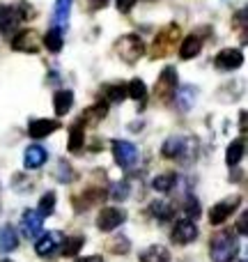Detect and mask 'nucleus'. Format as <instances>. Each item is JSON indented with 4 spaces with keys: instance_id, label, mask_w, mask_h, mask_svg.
Instances as JSON below:
<instances>
[{
    "instance_id": "f257e3e1",
    "label": "nucleus",
    "mask_w": 248,
    "mask_h": 262,
    "mask_svg": "<svg viewBox=\"0 0 248 262\" xmlns=\"http://www.w3.org/2000/svg\"><path fill=\"white\" fill-rule=\"evenodd\" d=\"M239 253L235 230H223L212 239V260L214 262H230Z\"/></svg>"
},
{
    "instance_id": "f03ea898",
    "label": "nucleus",
    "mask_w": 248,
    "mask_h": 262,
    "mask_svg": "<svg viewBox=\"0 0 248 262\" xmlns=\"http://www.w3.org/2000/svg\"><path fill=\"white\" fill-rule=\"evenodd\" d=\"M177 41H179V26L170 23V26H168L166 30H161V32L156 35V39H154L149 55H152L154 60L166 58V55H170V53H172V49L177 46Z\"/></svg>"
},
{
    "instance_id": "7ed1b4c3",
    "label": "nucleus",
    "mask_w": 248,
    "mask_h": 262,
    "mask_svg": "<svg viewBox=\"0 0 248 262\" xmlns=\"http://www.w3.org/2000/svg\"><path fill=\"white\" fill-rule=\"evenodd\" d=\"M115 49H118V55L126 64H136L145 53V44L138 35H124L122 39H118Z\"/></svg>"
},
{
    "instance_id": "20e7f679",
    "label": "nucleus",
    "mask_w": 248,
    "mask_h": 262,
    "mask_svg": "<svg viewBox=\"0 0 248 262\" xmlns=\"http://www.w3.org/2000/svg\"><path fill=\"white\" fill-rule=\"evenodd\" d=\"M177 85H179V81H177L175 67H166L161 74H159V81H156V88H154V95H156L161 101H170L172 95H175V90H177Z\"/></svg>"
},
{
    "instance_id": "39448f33",
    "label": "nucleus",
    "mask_w": 248,
    "mask_h": 262,
    "mask_svg": "<svg viewBox=\"0 0 248 262\" xmlns=\"http://www.w3.org/2000/svg\"><path fill=\"white\" fill-rule=\"evenodd\" d=\"M239 203H241V195H230V198L216 203L212 207V212H209V223H212V226H221L226 219L232 216V212L239 207Z\"/></svg>"
},
{
    "instance_id": "423d86ee",
    "label": "nucleus",
    "mask_w": 248,
    "mask_h": 262,
    "mask_svg": "<svg viewBox=\"0 0 248 262\" xmlns=\"http://www.w3.org/2000/svg\"><path fill=\"white\" fill-rule=\"evenodd\" d=\"M113 157L120 168H131L138 159V147L129 140H113Z\"/></svg>"
},
{
    "instance_id": "0eeeda50",
    "label": "nucleus",
    "mask_w": 248,
    "mask_h": 262,
    "mask_svg": "<svg viewBox=\"0 0 248 262\" xmlns=\"http://www.w3.org/2000/svg\"><path fill=\"white\" fill-rule=\"evenodd\" d=\"M124 221H126V214L122 212V209L104 207L99 212V216H97V228H99L101 232H110V230H115V228L122 226Z\"/></svg>"
},
{
    "instance_id": "6e6552de",
    "label": "nucleus",
    "mask_w": 248,
    "mask_h": 262,
    "mask_svg": "<svg viewBox=\"0 0 248 262\" xmlns=\"http://www.w3.org/2000/svg\"><path fill=\"white\" fill-rule=\"evenodd\" d=\"M191 149H193V143H191L189 138H182V136H172V138H168L166 143L161 145V154L166 159L186 157V154H191Z\"/></svg>"
},
{
    "instance_id": "1a4fd4ad",
    "label": "nucleus",
    "mask_w": 248,
    "mask_h": 262,
    "mask_svg": "<svg viewBox=\"0 0 248 262\" xmlns=\"http://www.w3.org/2000/svg\"><path fill=\"white\" fill-rule=\"evenodd\" d=\"M195 237H198V226L191 219H184V221H177L170 239L172 244H191V242H195Z\"/></svg>"
},
{
    "instance_id": "9d476101",
    "label": "nucleus",
    "mask_w": 248,
    "mask_h": 262,
    "mask_svg": "<svg viewBox=\"0 0 248 262\" xmlns=\"http://www.w3.org/2000/svg\"><path fill=\"white\" fill-rule=\"evenodd\" d=\"M21 230L26 237L37 239L41 235V230H44V216L39 212H26L21 219Z\"/></svg>"
},
{
    "instance_id": "9b49d317",
    "label": "nucleus",
    "mask_w": 248,
    "mask_h": 262,
    "mask_svg": "<svg viewBox=\"0 0 248 262\" xmlns=\"http://www.w3.org/2000/svg\"><path fill=\"white\" fill-rule=\"evenodd\" d=\"M218 69H237L244 64V53L239 49H223L214 60Z\"/></svg>"
},
{
    "instance_id": "f8f14e48",
    "label": "nucleus",
    "mask_w": 248,
    "mask_h": 262,
    "mask_svg": "<svg viewBox=\"0 0 248 262\" xmlns=\"http://www.w3.org/2000/svg\"><path fill=\"white\" fill-rule=\"evenodd\" d=\"M12 49L21 51V53H37L39 51V41H37L32 30H23L12 39Z\"/></svg>"
},
{
    "instance_id": "ddd939ff",
    "label": "nucleus",
    "mask_w": 248,
    "mask_h": 262,
    "mask_svg": "<svg viewBox=\"0 0 248 262\" xmlns=\"http://www.w3.org/2000/svg\"><path fill=\"white\" fill-rule=\"evenodd\" d=\"M18 21H21V14L16 7H7V5L0 7V32L3 35H12L16 30Z\"/></svg>"
},
{
    "instance_id": "4468645a",
    "label": "nucleus",
    "mask_w": 248,
    "mask_h": 262,
    "mask_svg": "<svg viewBox=\"0 0 248 262\" xmlns=\"http://www.w3.org/2000/svg\"><path fill=\"white\" fill-rule=\"evenodd\" d=\"M172 97L177 99V108L179 111H191L195 104V99H198V88L195 85H177V90Z\"/></svg>"
},
{
    "instance_id": "2eb2a0df",
    "label": "nucleus",
    "mask_w": 248,
    "mask_h": 262,
    "mask_svg": "<svg viewBox=\"0 0 248 262\" xmlns=\"http://www.w3.org/2000/svg\"><path fill=\"white\" fill-rule=\"evenodd\" d=\"M46 159H49V152H46L41 145H30V147L26 149V154H23V166H26L28 170H35V168L44 166Z\"/></svg>"
},
{
    "instance_id": "dca6fc26",
    "label": "nucleus",
    "mask_w": 248,
    "mask_h": 262,
    "mask_svg": "<svg viewBox=\"0 0 248 262\" xmlns=\"http://www.w3.org/2000/svg\"><path fill=\"white\" fill-rule=\"evenodd\" d=\"M72 3H74V0H55V12H53L55 30H60V32L67 30L69 14H72Z\"/></svg>"
},
{
    "instance_id": "f3484780",
    "label": "nucleus",
    "mask_w": 248,
    "mask_h": 262,
    "mask_svg": "<svg viewBox=\"0 0 248 262\" xmlns=\"http://www.w3.org/2000/svg\"><path fill=\"white\" fill-rule=\"evenodd\" d=\"M58 129H60L58 120H44V118H39V120H32V122H30V127H28V134H30L32 138H44V136L53 134V131H58Z\"/></svg>"
},
{
    "instance_id": "a211bd4d",
    "label": "nucleus",
    "mask_w": 248,
    "mask_h": 262,
    "mask_svg": "<svg viewBox=\"0 0 248 262\" xmlns=\"http://www.w3.org/2000/svg\"><path fill=\"white\" fill-rule=\"evenodd\" d=\"M200 49H202V41H200L195 35L184 37V41L179 44V58H182V60H191V58H195V55L200 53Z\"/></svg>"
},
{
    "instance_id": "6ab92c4d",
    "label": "nucleus",
    "mask_w": 248,
    "mask_h": 262,
    "mask_svg": "<svg viewBox=\"0 0 248 262\" xmlns=\"http://www.w3.org/2000/svg\"><path fill=\"white\" fill-rule=\"evenodd\" d=\"M72 106H74V92H69V90L55 92V97H53L55 113H58V115H67L69 111H72Z\"/></svg>"
},
{
    "instance_id": "aec40b11",
    "label": "nucleus",
    "mask_w": 248,
    "mask_h": 262,
    "mask_svg": "<svg viewBox=\"0 0 248 262\" xmlns=\"http://www.w3.org/2000/svg\"><path fill=\"white\" fill-rule=\"evenodd\" d=\"M55 249H58V235H55V232H49V235H44V237H37V244H35L37 255L46 258V255H51Z\"/></svg>"
},
{
    "instance_id": "412c9836",
    "label": "nucleus",
    "mask_w": 248,
    "mask_h": 262,
    "mask_svg": "<svg viewBox=\"0 0 248 262\" xmlns=\"http://www.w3.org/2000/svg\"><path fill=\"white\" fill-rule=\"evenodd\" d=\"M18 246V235L12 226H0V251L9 253Z\"/></svg>"
},
{
    "instance_id": "4be33fe9",
    "label": "nucleus",
    "mask_w": 248,
    "mask_h": 262,
    "mask_svg": "<svg viewBox=\"0 0 248 262\" xmlns=\"http://www.w3.org/2000/svg\"><path fill=\"white\" fill-rule=\"evenodd\" d=\"M170 260V251L166 246H149L140 253V262H168Z\"/></svg>"
},
{
    "instance_id": "5701e85b",
    "label": "nucleus",
    "mask_w": 248,
    "mask_h": 262,
    "mask_svg": "<svg viewBox=\"0 0 248 262\" xmlns=\"http://www.w3.org/2000/svg\"><path fill=\"white\" fill-rule=\"evenodd\" d=\"M244 149H246V140L244 138H237L235 143H230V147H228V154H226L228 166H235V163H239L241 157H244Z\"/></svg>"
},
{
    "instance_id": "b1692460",
    "label": "nucleus",
    "mask_w": 248,
    "mask_h": 262,
    "mask_svg": "<svg viewBox=\"0 0 248 262\" xmlns=\"http://www.w3.org/2000/svg\"><path fill=\"white\" fill-rule=\"evenodd\" d=\"M83 143H85V134H83V124H74L72 129H69V152H78V149L83 147Z\"/></svg>"
},
{
    "instance_id": "393cba45",
    "label": "nucleus",
    "mask_w": 248,
    "mask_h": 262,
    "mask_svg": "<svg viewBox=\"0 0 248 262\" xmlns=\"http://www.w3.org/2000/svg\"><path fill=\"white\" fill-rule=\"evenodd\" d=\"M175 184H177V175H172V172H166V175L154 177V182H152V186L159 191V193H168Z\"/></svg>"
},
{
    "instance_id": "a878e982",
    "label": "nucleus",
    "mask_w": 248,
    "mask_h": 262,
    "mask_svg": "<svg viewBox=\"0 0 248 262\" xmlns=\"http://www.w3.org/2000/svg\"><path fill=\"white\" fill-rule=\"evenodd\" d=\"M44 46L51 51V53H58L60 49L64 46V39H62V32L60 30H51V32H46V37H44Z\"/></svg>"
},
{
    "instance_id": "bb28decb",
    "label": "nucleus",
    "mask_w": 248,
    "mask_h": 262,
    "mask_svg": "<svg viewBox=\"0 0 248 262\" xmlns=\"http://www.w3.org/2000/svg\"><path fill=\"white\" fill-rule=\"evenodd\" d=\"M126 95H129L131 99L143 101V104H145V97H147V88H145V83L140 81V78H133V81L129 83V88H126Z\"/></svg>"
},
{
    "instance_id": "cd10ccee",
    "label": "nucleus",
    "mask_w": 248,
    "mask_h": 262,
    "mask_svg": "<svg viewBox=\"0 0 248 262\" xmlns=\"http://www.w3.org/2000/svg\"><path fill=\"white\" fill-rule=\"evenodd\" d=\"M55 203H58V198H55V193H53V191H49V193H44V195H41V200H39V207H37V212H39L41 216H51V214H53V209H55Z\"/></svg>"
},
{
    "instance_id": "c85d7f7f",
    "label": "nucleus",
    "mask_w": 248,
    "mask_h": 262,
    "mask_svg": "<svg viewBox=\"0 0 248 262\" xmlns=\"http://www.w3.org/2000/svg\"><path fill=\"white\" fill-rule=\"evenodd\" d=\"M106 113H108V104H106V101H99L97 106H92V108H87L85 113H83V120L90 118V122H99V120L106 118Z\"/></svg>"
},
{
    "instance_id": "c756f323",
    "label": "nucleus",
    "mask_w": 248,
    "mask_h": 262,
    "mask_svg": "<svg viewBox=\"0 0 248 262\" xmlns=\"http://www.w3.org/2000/svg\"><path fill=\"white\" fill-rule=\"evenodd\" d=\"M83 244H85L83 237H69V239L64 242V246H62V255L64 258H74V255L83 249Z\"/></svg>"
},
{
    "instance_id": "7c9ffc66",
    "label": "nucleus",
    "mask_w": 248,
    "mask_h": 262,
    "mask_svg": "<svg viewBox=\"0 0 248 262\" xmlns=\"http://www.w3.org/2000/svg\"><path fill=\"white\" fill-rule=\"evenodd\" d=\"M58 180L62 182V184H67V182H74V180H76V172H74V168L69 166L67 161H60V163H58Z\"/></svg>"
},
{
    "instance_id": "2f4dec72",
    "label": "nucleus",
    "mask_w": 248,
    "mask_h": 262,
    "mask_svg": "<svg viewBox=\"0 0 248 262\" xmlns=\"http://www.w3.org/2000/svg\"><path fill=\"white\" fill-rule=\"evenodd\" d=\"M149 212H152V216H156V219H163V221H166V219H170V205H166V203H152L149 205Z\"/></svg>"
},
{
    "instance_id": "473e14b6",
    "label": "nucleus",
    "mask_w": 248,
    "mask_h": 262,
    "mask_svg": "<svg viewBox=\"0 0 248 262\" xmlns=\"http://www.w3.org/2000/svg\"><path fill=\"white\" fill-rule=\"evenodd\" d=\"M110 198L113 200H126L129 198V184H124V182L113 184L110 186Z\"/></svg>"
},
{
    "instance_id": "72a5a7b5",
    "label": "nucleus",
    "mask_w": 248,
    "mask_h": 262,
    "mask_svg": "<svg viewBox=\"0 0 248 262\" xmlns=\"http://www.w3.org/2000/svg\"><path fill=\"white\" fill-rule=\"evenodd\" d=\"M184 212L189 214V219L200 216V203H198L195 198H186V203H184Z\"/></svg>"
},
{
    "instance_id": "f704fd0d",
    "label": "nucleus",
    "mask_w": 248,
    "mask_h": 262,
    "mask_svg": "<svg viewBox=\"0 0 248 262\" xmlns=\"http://www.w3.org/2000/svg\"><path fill=\"white\" fill-rule=\"evenodd\" d=\"M124 97H126V88H124V85H113V88H108V99H110V101H124Z\"/></svg>"
},
{
    "instance_id": "c9c22d12",
    "label": "nucleus",
    "mask_w": 248,
    "mask_h": 262,
    "mask_svg": "<svg viewBox=\"0 0 248 262\" xmlns=\"http://www.w3.org/2000/svg\"><path fill=\"white\" fill-rule=\"evenodd\" d=\"M136 3H138V0H118V3H115V5H118V9H120V12L126 14V12H131V7H133Z\"/></svg>"
},
{
    "instance_id": "e433bc0d",
    "label": "nucleus",
    "mask_w": 248,
    "mask_h": 262,
    "mask_svg": "<svg viewBox=\"0 0 248 262\" xmlns=\"http://www.w3.org/2000/svg\"><path fill=\"white\" fill-rule=\"evenodd\" d=\"M113 251H115V253H126V251H129V242H126V239L115 242V244H113Z\"/></svg>"
},
{
    "instance_id": "4c0bfd02",
    "label": "nucleus",
    "mask_w": 248,
    "mask_h": 262,
    "mask_svg": "<svg viewBox=\"0 0 248 262\" xmlns=\"http://www.w3.org/2000/svg\"><path fill=\"white\" fill-rule=\"evenodd\" d=\"M237 230H239L241 235H246V232H248V214H246V212L241 214V219H239V228H237Z\"/></svg>"
},
{
    "instance_id": "58836bf2",
    "label": "nucleus",
    "mask_w": 248,
    "mask_h": 262,
    "mask_svg": "<svg viewBox=\"0 0 248 262\" xmlns=\"http://www.w3.org/2000/svg\"><path fill=\"white\" fill-rule=\"evenodd\" d=\"M87 3H90V9H92V12H99V9L104 7L108 0H87Z\"/></svg>"
},
{
    "instance_id": "ea45409f",
    "label": "nucleus",
    "mask_w": 248,
    "mask_h": 262,
    "mask_svg": "<svg viewBox=\"0 0 248 262\" xmlns=\"http://www.w3.org/2000/svg\"><path fill=\"white\" fill-rule=\"evenodd\" d=\"M78 262H104V258L101 255H87V258H81Z\"/></svg>"
},
{
    "instance_id": "a19ab883",
    "label": "nucleus",
    "mask_w": 248,
    "mask_h": 262,
    "mask_svg": "<svg viewBox=\"0 0 248 262\" xmlns=\"http://www.w3.org/2000/svg\"><path fill=\"white\" fill-rule=\"evenodd\" d=\"M239 127H241V131L246 129V113L241 111V115H239Z\"/></svg>"
},
{
    "instance_id": "79ce46f5",
    "label": "nucleus",
    "mask_w": 248,
    "mask_h": 262,
    "mask_svg": "<svg viewBox=\"0 0 248 262\" xmlns=\"http://www.w3.org/2000/svg\"><path fill=\"white\" fill-rule=\"evenodd\" d=\"M0 262H12V260H0Z\"/></svg>"
},
{
    "instance_id": "37998d69",
    "label": "nucleus",
    "mask_w": 248,
    "mask_h": 262,
    "mask_svg": "<svg viewBox=\"0 0 248 262\" xmlns=\"http://www.w3.org/2000/svg\"><path fill=\"white\" fill-rule=\"evenodd\" d=\"M230 262H235V260H230ZM239 262H246V260H239Z\"/></svg>"
}]
</instances>
